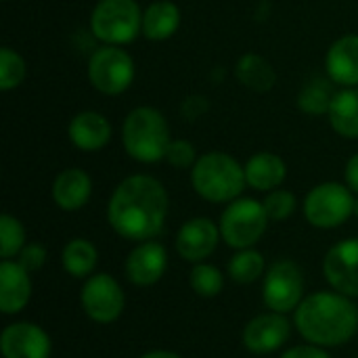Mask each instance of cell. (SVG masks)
Instances as JSON below:
<instances>
[{"label": "cell", "instance_id": "3957f363", "mask_svg": "<svg viewBox=\"0 0 358 358\" xmlns=\"http://www.w3.org/2000/svg\"><path fill=\"white\" fill-rule=\"evenodd\" d=\"M191 185L199 197L212 203L235 201L245 182V168L222 151H210L201 155L191 168Z\"/></svg>", "mask_w": 358, "mask_h": 358}, {"label": "cell", "instance_id": "8fae6325", "mask_svg": "<svg viewBox=\"0 0 358 358\" xmlns=\"http://www.w3.org/2000/svg\"><path fill=\"white\" fill-rule=\"evenodd\" d=\"M323 273L336 292L348 298H358V239L336 243L325 256Z\"/></svg>", "mask_w": 358, "mask_h": 358}, {"label": "cell", "instance_id": "d6a6232c", "mask_svg": "<svg viewBox=\"0 0 358 358\" xmlns=\"http://www.w3.org/2000/svg\"><path fill=\"white\" fill-rule=\"evenodd\" d=\"M281 358H331L321 346H315V344H308V346H296V348H289L285 350Z\"/></svg>", "mask_w": 358, "mask_h": 358}, {"label": "cell", "instance_id": "30bf717a", "mask_svg": "<svg viewBox=\"0 0 358 358\" xmlns=\"http://www.w3.org/2000/svg\"><path fill=\"white\" fill-rule=\"evenodd\" d=\"M80 302L84 313L96 323H113L124 310V292L109 273H96L86 279Z\"/></svg>", "mask_w": 358, "mask_h": 358}, {"label": "cell", "instance_id": "277c9868", "mask_svg": "<svg viewBox=\"0 0 358 358\" xmlns=\"http://www.w3.org/2000/svg\"><path fill=\"white\" fill-rule=\"evenodd\" d=\"M122 143L126 153L141 164L162 162L172 143L170 126L157 109L136 107L124 120Z\"/></svg>", "mask_w": 358, "mask_h": 358}, {"label": "cell", "instance_id": "484cf974", "mask_svg": "<svg viewBox=\"0 0 358 358\" xmlns=\"http://www.w3.org/2000/svg\"><path fill=\"white\" fill-rule=\"evenodd\" d=\"M264 271H266L264 256L260 252H256L254 248L239 250L229 262V277L235 283H243V285L260 279L264 275Z\"/></svg>", "mask_w": 358, "mask_h": 358}, {"label": "cell", "instance_id": "603a6c76", "mask_svg": "<svg viewBox=\"0 0 358 358\" xmlns=\"http://www.w3.org/2000/svg\"><path fill=\"white\" fill-rule=\"evenodd\" d=\"M235 76L245 88H252L256 92H266L277 82V73L273 65L256 52H248L237 61Z\"/></svg>", "mask_w": 358, "mask_h": 358}, {"label": "cell", "instance_id": "d590c367", "mask_svg": "<svg viewBox=\"0 0 358 358\" xmlns=\"http://www.w3.org/2000/svg\"><path fill=\"white\" fill-rule=\"evenodd\" d=\"M352 214L358 218V197H355V210H352Z\"/></svg>", "mask_w": 358, "mask_h": 358}, {"label": "cell", "instance_id": "4fadbf2b", "mask_svg": "<svg viewBox=\"0 0 358 358\" xmlns=\"http://www.w3.org/2000/svg\"><path fill=\"white\" fill-rule=\"evenodd\" d=\"M4 358H50V338L34 323H13L0 336Z\"/></svg>", "mask_w": 358, "mask_h": 358}, {"label": "cell", "instance_id": "4dcf8cb0", "mask_svg": "<svg viewBox=\"0 0 358 358\" xmlns=\"http://www.w3.org/2000/svg\"><path fill=\"white\" fill-rule=\"evenodd\" d=\"M197 153H195V147L189 143V141H172L168 151H166V162L176 168V170H185V168H193L195 162H197Z\"/></svg>", "mask_w": 358, "mask_h": 358}, {"label": "cell", "instance_id": "7402d4cb", "mask_svg": "<svg viewBox=\"0 0 358 358\" xmlns=\"http://www.w3.org/2000/svg\"><path fill=\"white\" fill-rule=\"evenodd\" d=\"M329 124L344 138H358V88H342L329 107Z\"/></svg>", "mask_w": 358, "mask_h": 358}, {"label": "cell", "instance_id": "5b68a950", "mask_svg": "<svg viewBox=\"0 0 358 358\" xmlns=\"http://www.w3.org/2000/svg\"><path fill=\"white\" fill-rule=\"evenodd\" d=\"M94 38L107 46L130 44L143 31V13L136 0H101L90 15Z\"/></svg>", "mask_w": 358, "mask_h": 358}, {"label": "cell", "instance_id": "2e32d148", "mask_svg": "<svg viewBox=\"0 0 358 358\" xmlns=\"http://www.w3.org/2000/svg\"><path fill=\"white\" fill-rule=\"evenodd\" d=\"M325 69L334 84L355 88L358 84V36L348 34L338 38L325 57Z\"/></svg>", "mask_w": 358, "mask_h": 358}, {"label": "cell", "instance_id": "f546056e", "mask_svg": "<svg viewBox=\"0 0 358 358\" xmlns=\"http://www.w3.org/2000/svg\"><path fill=\"white\" fill-rule=\"evenodd\" d=\"M262 203H264V210H266L268 218L275 220V222H281V220H287L296 212L298 199H296V195L292 191L275 189V191H268V195H266V199Z\"/></svg>", "mask_w": 358, "mask_h": 358}, {"label": "cell", "instance_id": "d4e9b609", "mask_svg": "<svg viewBox=\"0 0 358 358\" xmlns=\"http://www.w3.org/2000/svg\"><path fill=\"white\" fill-rule=\"evenodd\" d=\"M334 82L327 78H313L308 80L302 90L298 92V107L308 115H327L331 101L336 96V90L331 86Z\"/></svg>", "mask_w": 358, "mask_h": 358}, {"label": "cell", "instance_id": "cb8c5ba5", "mask_svg": "<svg viewBox=\"0 0 358 358\" xmlns=\"http://www.w3.org/2000/svg\"><path fill=\"white\" fill-rule=\"evenodd\" d=\"M96 260H99L96 248H94L88 239H71V241L63 248V254H61V264H63V268H65L71 277H76V279L88 277V275L94 271Z\"/></svg>", "mask_w": 358, "mask_h": 358}, {"label": "cell", "instance_id": "9a60e30c", "mask_svg": "<svg viewBox=\"0 0 358 358\" xmlns=\"http://www.w3.org/2000/svg\"><path fill=\"white\" fill-rule=\"evenodd\" d=\"M168 268V256L164 245L151 241H141L126 258V277L138 287L155 285Z\"/></svg>", "mask_w": 358, "mask_h": 358}, {"label": "cell", "instance_id": "e575fe53", "mask_svg": "<svg viewBox=\"0 0 358 358\" xmlns=\"http://www.w3.org/2000/svg\"><path fill=\"white\" fill-rule=\"evenodd\" d=\"M141 358H180L176 352H170V350H153V352H147Z\"/></svg>", "mask_w": 358, "mask_h": 358}, {"label": "cell", "instance_id": "52a82bcc", "mask_svg": "<svg viewBox=\"0 0 358 358\" xmlns=\"http://www.w3.org/2000/svg\"><path fill=\"white\" fill-rule=\"evenodd\" d=\"M355 210V197L348 185H317L304 199V216L317 229H336L344 224Z\"/></svg>", "mask_w": 358, "mask_h": 358}, {"label": "cell", "instance_id": "4316f807", "mask_svg": "<svg viewBox=\"0 0 358 358\" xmlns=\"http://www.w3.org/2000/svg\"><path fill=\"white\" fill-rule=\"evenodd\" d=\"M23 248H25L23 224L10 214H2L0 216V258L10 260V258L19 256V252Z\"/></svg>", "mask_w": 358, "mask_h": 358}, {"label": "cell", "instance_id": "d6986e66", "mask_svg": "<svg viewBox=\"0 0 358 358\" xmlns=\"http://www.w3.org/2000/svg\"><path fill=\"white\" fill-rule=\"evenodd\" d=\"M92 182L90 176L80 168L63 170L52 182V199L65 212H76L84 208L90 199Z\"/></svg>", "mask_w": 358, "mask_h": 358}, {"label": "cell", "instance_id": "7a4b0ae2", "mask_svg": "<svg viewBox=\"0 0 358 358\" xmlns=\"http://www.w3.org/2000/svg\"><path fill=\"white\" fill-rule=\"evenodd\" d=\"M294 323L308 344L334 348L346 344L358 331V308L352 298L340 292H317L294 310Z\"/></svg>", "mask_w": 358, "mask_h": 358}, {"label": "cell", "instance_id": "e0dca14e", "mask_svg": "<svg viewBox=\"0 0 358 358\" xmlns=\"http://www.w3.org/2000/svg\"><path fill=\"white\" fill-rule=\"evenodd\" d=\"M31 298L29 273L13 260H2L0 264V310L4 315L21 313Z\"/></svg>", "mask_w": 358, "mask_h": 358}, {"label": "cell", "instance_id": "5bb4252c", "mask_svg": "<svg viewBox=\"0 0 358 358\" xmlns=\"http://www.w3.org/2000/svg\"><path fill=\"white\" fill-rule=\"evenodd\" d=\"M289 338V321L281 313H268L252 319L243 329V346L256 355L279 350Z\"/></svg>", "mask_w": 358, "mask_h": 358}, {"label": "cell", "instance_id": "8992f818", "mask_svg": "<svg viewBox=\"0 0 358 358\" xmlns=\"http://www.w3.org/2000/svg\"><path fill=\"white\" fill-rule=\"evenodd\" d=\"M268 214L262 201L256 199H235L227 206L220 216V237L229 248L248 250L262 239L268 227Z\"/></svg>", "mask_w": 358, "mask_h": 358}, {"label": "cell", "instance_id": "1f68e13d", "mask_svg": "<svg viewBox=\"0 0 358 358\" xmlns=\"http://www.w3.org/2000/svg\"><path fill=\"white\" fill-rule=\"evenodd\" d=\"M27 273H31V271H38V268H42L44 266V262H46V250L40 245V243H29V245H25L21 252H19V260H17Z\"/></svg>", "mask_w": 358, "mask_h": 358}, {"label": "cell", "instance_id": "f1b7e54d", "mask_svg": "<svg viewBox=\"0 0 358 358\" xmlns=\"http://www.w3.org/2000/svg\"><path fill=\"white\" fill-rule=\"evenodd\" d=\"M25 78V61L19 52L4 46L0 48V90L8 92L17 88Z\"/></svg>", "mask_w": 358, "mask_h": 358}, {"label": "cell", "instance_id": "83f0119b", "mask_svg": "<svg viewBox=\"0 0 358 358\" xmlns=\"http://www.w3.org/2000/svg\"><path fill=\"white\" fill-rule=\"evenodd\" d=\"M191 287L201 298H216L224 287V277L216 266L199 262L191 271Z\"/></svg>", "mask_w": 358, "mask_h": 358}, {"label": "cell", "instance_id": "8d00e7d4", "mask_svg": "<svg viewBox=\"0 0 358 358\" xmlns=\"http://www.w3.org/2000/svg\"><path fill=\"white\" fill-rule=\"evenodd\" d=\"M357 358H358V357H357Z\"/></svg>", "mask_w": 358, "mask_h": 358}, {"label": "cell", "instance_id": "ba28073f", "mask_svg": "<svg viewBox=\"0 0 358 358\" xmlns=\"http://www.w3.org/2000/svg\"><path fill=\"white\" fill-rule=\"evenodd\" d=\"M88 78L99 92L109 96L122 94L134 80V61L120 46H103L88 61Z\"/></svg>", "mask_w": 358, "mask_h": 358}, {"label": "cell", "instance_id": "836d02e7", "mask_svg": "<svg viewBox=\"0 0 358 358\" xmlns=\"http://www.w3.org/2000/svg\"><path fill=\"white\" fill-rule=\"evenodd\" d=\"M344 176H346V185H348V189L358 195V153L348 159Z\"/></svg>", "mask_w": 358, "mask_h": 358}, {"label": "cell", "instance_id": "7c38bea8", "mask_svg": "<svg viewBox=\"0 0 358 358\" xmlns=\"http://www.w3.org/2000/svg\"><path fill=\"white\" fill-rule=\"evenodd\" d=\"M220 227L210 218H191L187 220L176 235V252L182 260L199 264L210 258L218 245Z\"/></svg>", "mask_w": 358, "mask_h": 358}, {"label": "cell", "instance_id": "ac0fdd59", "mask_svg": "<svg viewBox=\"0 0 358 358\" xmlns=\"http://www.w3.org/2000/svg\"><path fill=\"white\" fill-rule=\"evenodd\" d=\"M67 134L73 147L80 151H99L111 138V124L103 113L96 111H80L71 117L67 126Z\"/></svg>", "mask_w": 358, "mask_h": 358}, {"label": "cell", "instance_id": "6da1fadb", "mask_svg": "<svg viewBox=\"0 0 358 358\" xmlns=\"http://www.w3.org/2000/svg\"><path fill=\"white\" fill-rule=\"evenodd\" d=\"M168 216V193L164 185L149 174L124 178L107 206L111 229L130 241H151L164 229Z\"/></svg>", "mask_w": 358, "mask_h": 358}, {"label": "cell", "instance_id": "9c48e42d", "mask_svg": "<svg viewBox=\"0 0 358 358\" xmlns=\"http://www.w3.org/2000/svg\"><path fill=\"white\" fill-rule=\"evenodd\" d=\"M302 294H304V279L296 262L279 260L264 275L262 298L273 313L287 315L289 310H296L304 300Z\"/></svg>", "mask_w": 358, "mask_h": 358}, {"label": "cell", "instance_id": "ffe728a7", "mask_svg": "<svg viewBox=\"0 0 358 358\" xmlns=\"http://www.w3.org/2000/svg\"><path fill=\"white\" fill-rule=\"evenodd\" d=\"M245 168V182L256 191H275L287 176L285 162L271 151L256 153L248 159Z\"/></svg>", "mask_w": 358, "mask_h": 358}, {"label": "cell", "instance_id": "44dd1931", "mask_svg": "<svg viewBox=\"0 0 358 358\" xmlns=\"http://www.w3.org/2000/svg\"><path fill=\"white\" fill-rule=\"evenodd\" d=\"M180 27V8L170 0H157L143 10V36L147 40H168Z\"/></svg>", "mask_w": 358, "mask_h": 358}]
</instances>
